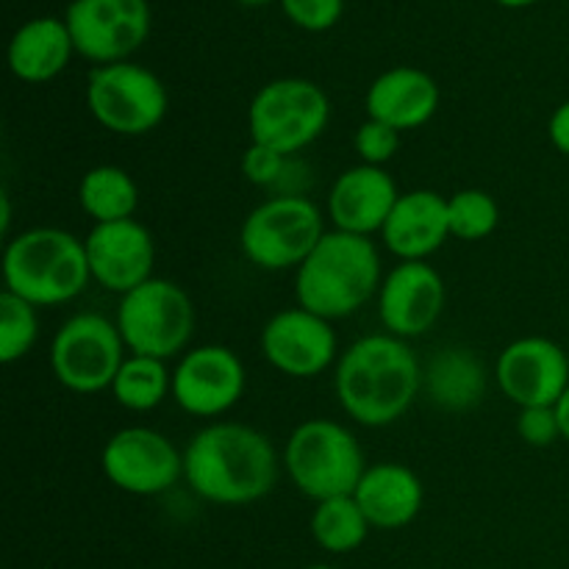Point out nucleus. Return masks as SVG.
Masks as SVG:
<instances>
[{"mask_svg":"<svg viewBox=\"0 0 569 569\" xmlns=\"http://www.w3.org/2000/svg\"><path fill=\"white\" fill-rule=\"evenodd\" d=\"M333 389L350 420L367 428H387L398 422L420 395V359L406 339L370 333L337 359Z\"/></svg>","mask_w":569,"mask_h":569,"instance_id":"nucleus-1","label":"nucleus"},{"mask_svg":"<svg viewBox=\"0 0 569 569\" xmlns=\"http://www.w3.org/2000/svg\"><path fill=\"white\" fill-rule=\"evenodd\" d=\"M183 478L217 506H248L272 492L278 456L270 439L242 422H211L183 450Z\"/></svg>","mask_w":569,"mask_h":569,"instance_id":"nucleus-2","label":"nucleus"},{"mask_svg":"<svg viewBox=\"0 0 569 569\" xmlns=\"http://www.w3.org/2000/svg\"><path fill=\"white\" fill-rule=\"evenodd\" d=\"M381 283V256L376 242L333 228L295 270V298L300 309L333 322L370 303Z\"/></svg>","mask_w":569,"mask_h":569,"instance_id":"nucleus-3","label":"nucleus"},{"mask_svg":"<svg viewBox=\"0 0 569 569\" xmlns=\"http://www.w3.org/2000/svg\"><path fill=\"white\" fill-rule=\"evenodd\" d=\"M6 292L31 306L76 300L92 281L87 244L61 228H31L9 239L3 250Z\"/></svg>","mask_w":569,"mask_h":569,"instance_id":"nucleus-4","label":"nucleus"},{"mask_svg":"<svg viewBox=\"0 0 569 569\" xmlns=\"http://www.w3.org/2000/svg\"><path fill=\"white\" fill-rule=\"evenodd\" d=\"M283 465L295 487L315 503L353 495L367 472L365 453L353 433L326 417L295 428L283 450Z\"/></svg>","mask_w":569,"mask_h":569,"instance_id":"nucleus-5","label":"nucleus"},{"mask_svg":"<svg viewBox=\"0 0 569 569\" xmlns=\"http://www.w3.org/2000/svg\"><path fill=\"white\" fill-rule=\"evenodd\" d=\"M326 237L320 206L300 194H272L242 222V253L261 270H298Z\"/></svg>","mask_w":569,"mask_h":569,"instance_id":"nucleus-6","label":"nucleus"},{"mask_svg":"<svg viewBox=\"0 0 569 569\" xmlns=\"http://www.w3.org/2000/svg\"><path fill=\"white\" fill-rule=\"evenodd\" d=\"M328 120H331V103L315 81L278 78L264 83L250 100V142L295 156L320 139Z\"/></svg>","mask_w":569,"mask_h":569,"instance_id":"nucleus-7","label":"nucleus"},{"mask_svg":"<svg viewBox=\"0 0 569 569\" xmlns=\"http://www.w3.org/2000/svg\"><path fill=\"white\" fill-rule=\"evenodd\" d=\"M117 328L131 353L167 361L183 353L192 339V298L176 281L150 278L133 292L122 295L120 309H117Z\"/></svg>","mask_w":569,"mask_h":569,"instance_id":"nucleus-8","label":"nucleus"},{"mask_svg":"<svg viewBox=\"0 0 569 569\" xmlns=\"http://www.w3.org/2000/svg\"><path fill=\"white\" fill-rule=\"evenodd\" d=\"M87 106L94 120L117 137H144L167 117V89L148 67L117 61L94 67L87 81Z\"/></svg>","mask_w":569,"mask_h":569,"instance_id":"nucleus-9","label":"nucleus"},{"mask_svg":"<svg viewBox=\"0 0 569 569\" xmlns=\"http://www.w3.org/2000/svg\"><path fill=\"white\" fill-rule=\"evenodd\" d=\"M126 359V339L117 322L94 311L70 317L50 342V370L61 387L76 395L111 389Z\"/></svg>","mask_w":569,"mask_h":569,"instance_id":"nucleus-10","label":"nucleus"},{"mask_svg":"<svg viewBox=\"0 0 569 569\" xmlns=\"http://www.w3.org/2000/svg\"><path fill=\"white\" fill-rule=\"evenodd\" d=\"M100 467L111 487L137 498H153L167 492L183 478V453L164 433L153 428H122L100 453Z\"/></svg>","mask_w":569,"mask_h":569,"instance_id":"nucleus-11","label":"nucleus"},{"mask_svg":"<svg viewBox=\"0 0 569 569\" xmlns=\"http://www.w3.org/2000/svg\"><path fill=\"white\" fill-rule=\"evenodd\" d=\"M64 22L76 53L103 67L126 61L148 39L150 9L144 0H72Z\"/></svg>","mask_w":569,"mask_h":569,"instance_id":"nucleus-12","label":"nucleus"},{"mask_svg":"<svg viewBox=\"0 0 569 569\" xmlns=\"http://www.w3.org/2000/svg\"><path fill=\"white\" fill-rule=\"evenodd\" d=\"M248 372L242 359L222 345H200L181 356L172 372V400L187 415L211 420L242 400Z\"/></svg>","mask_w":569,"mask_h":569,"instance_id":"nucleus-13","label":"nucleus"},{"mask_svg":"<svg viewBox=\"0 0 569 569\" xmlns=\"http://www.w3.org/2000/svg\"><path fill=\"white\" fill-rule=\"evenodd\" d=\"M498 389L520 409L556 406L569 389V356L548 337H522L495 361Z\"/></svg>","mask_w":569,"mask_h":569,"instance_id":"nucleus-14","label":"nucleus"},{"mask_svg":"<svg viewBox=\"0 0 569 569\" xmlns=\"http://www.w3.org/2000/svg\"><path fill=\"white\" fill-rule=\"evenodd\" d=\"M261 356L289 378H317L337 359V333L331 320L311 311L283 309L261 328Z\"/></svg>","mask_w":569,"mask_h":569,"instance_id":"nucleus-15","label":"nucleus"},{"mask_svg":"<svg viewBox=\"0 0 569 569\" xmlns=\"http://www.w3.org/2000/svg\"><path fill=\"white\" fill-rule=\"evenodd\" d=\"M448 303V287L428 261H400L378 289V315L387 333L417 339L431 331Z\"/></svg>","mask_w":569,"mask_h":569,"instance_id":"nucleus-16","label":"nucleus"},{"mask_svg":"<svg viewBox=\"0 0 569 569\" xmlns=\"http://www.w3.org/2000/svg\"><path fill=\"white\" fill-rule=\"evenodd\" d=\"M87 244L92 281L114 295H128L153 278L156 239L137 220L103 222L89 231Z\"/></svg>","mask_w":569,"mask_h":569,"instance_id":"nucleus-17","label":"nucleus"},{"mask_svg":"<svg viewBox=\"0 0 569 569\" xmlns=\"http://www.w3.org/2000/svg\"><path fill=\"white\" fill-rule=\"evenodd\" d=\"M398 198L395 178L383 167L356 164L333 181L328 194V217L337 231L372 237L383 231Z\"/></svg>","mask_w":569,"mask_h":569,"instance_id":"nucleus-18","label":"nucleus"},{"mask_svg":"<svg viewBox=\"0 0 569 569\" xmlns=\"http://www.w3.org/2000/svg\"><path fill=\"white\" fill-rule=\"evenodd\" d=\"M381 239L400 261H426L450 239L448 198L433 189L403 192L383 226Z\"/></svg>","mask_w":569,"mask_h":569,"instance_id":"nucleus-19","label":"nucleus"},{"mask_svg":"<svg viewBox=\"0 0 569 569\" xmlns=\"http://www.w3.org/2000/svg\"><path fill=\"white\" fill-rule=\"evenodd\" d=\"M437 81L417 67H392L367 89V117L387 122L395 131H415L431 122L439 109Z\"/></svg>","mask_w":569,"mask_h":569,"instance_id":"nucleus-20","label":"nucleus"},{"mask_svg":"<svg viewBox=\"0 0 569 569\" xmlns=\"http://www.w3.org/2000/svg\"><path fill=\"white\" fill-rule=\"evenodd\" d=\"M353 498L372 528L400 531V528L411 526L422 511L426 487H422L420 476L406 465L381 461V465L367 467Z\"/></svg>","mask_w":569,"mask_h":569,"instance_id":"nucleus-21","label":"nucleus"},{"mask_svg":"<svg viewBox=\"0 0 569 569\" xmlns=\"http://www.w3.org/2000/svg\"><path fill=\"white\" fill-rule=\"evenodd\" d=\"M72 53H76V44H72L67 22L56 17H39V20L26 22L11 37L9 67L20 81L44 83L64 72Z\"/></svg>","mask_w":569,"mask_h":569,"instance_id":"nucleus-22","label":"nucleus"},{"mask_svg":"<svg viewBox=\"0 0 569 569\" xmlns=\"http://www.w3.org/2000/svg\"><path fill=\"white\" fill-rule=\"evenodd\" d=\"M422 389L442 411H470L487 395V370L467 348H442L422 370Z\"/></svg>","mask_w":569,"mask_h":569,"instance_id":"nucleus-23","label":"nucleus"},{"mask_svg":"<svg viewBox=\"0 0 569 569\" xmlns=\"http://www.w3.org/2000/svg\"><path fill=\"white\" fill-rule=\"evenodd\" d=\"M78 203L83 214L94 220V226L133 220V211L139 206V187L122 167L100 164L83 172L78 183Z\"/></svg>","mask_w":569,"mask_h":569,"instance_id":"nucleus-24","label":"nucleus"},{"mask_svg":"<svg viewBox=\"0 0 569 569\" xmlns=\"http://www.w3.org/2000/svg\"><path fill=\"white\" fill-rule=\"evenodd\" d=\"M111 395L128 411H153L164 403L167 395H172V372L161 359L133 353L122 361Z\"/></svg>","mask_w":569,"mask_h":569,"instance_id":"nucleus-25","label":"nucleus"},{"mask_svg":"<svg viewBox=\"0 0 569 569\" xmlns=\"http://www.w3.org/2000/svg\"><path fill=\"white\" fill-rule=\"evenodd\" d=\"M370 520L365 517L353 495L320 500L311 515V537L328 553H350L365 545L370 533Z\"/></svg>","mask_w":569,"mask_h":569,"instance_id":"nucleus-26","label":"nucleus"},{"mask_svg":"<svg viewBox=\"0 0 569 569\" xmlns=\"http://www.w3.org/2000/svg\"><path fill=\"white\" fill-rule=\"evenodd\" d=\"M450 237L461 242H481L492 237L500 222L498 200L483 189H461L448 198Z\"/></svg>","mask_w":569,"mask_h":569,"instance_id":"nucleus-27","label":"nucleus"},{"mask_svg":"<svg viewBox=\"0 0 569 569\" xmlns=\"http://www.w3.org/2000/svg\"><path fill=\"white\" fill-rule=\"evenodd\" d=\"M37 339V306L3 289V295H0V361L14 365V361L26 359Z\"/></svg>","mask_w":569,"mask_h":569,"instance_id":"nucleus-28","label":"nucleus"},{"mask_svg":"<svg viewBox=\"0 0 569 569\" xmlns=\"http://www.w3.org/2000/svg\"><path fill=\"white\" fill-rule=\"evenodd\" d=\"M353 148L359 153L361 164L383 167L392 161L400 150V131H395L387 122H378L367 117L353 137Z\"/></svg>","mask_w":569,"mask_h":569,"instance_id":"nucleus-29","label":"nucleus"},{"mask_svg":"<svg viewBox=\"0 0 569 569\" xmlns=\"http://www.w3.org/2000/svg\"><path fill=\"white\" fill-rule=\"evenodd\" d=\"M292 156H283L278 150L264 148V144L250 142L248 150L242 153V176L248 178L250 183L264 189H276L281 183L283 172H287V164Z\"/></svg>","mask_w":569,"mask_h":569,"instance_id":"nucleus-30","label":"nucleus"},{"mask_svg":"<svg viewBox=\"0 0 569 569\" xmlns=\"http://www.w3.org/2000/svg\"><path fill=\"white\" fill-rule=\"evenodd\" d=\"M517 433L531 448H550L556 439H561L559 415L556 406H533V409H520L517 417Z\"/></svg>","mask_w":569,"mask_h":569,"instance_id":"nucleus-31","label":"nucleus"},{"mask_svg":"<svg viewBox=\"0 0 569 569\" xmlns=\"http://www.w3.org/2000/svg\"><path fill=\"white\" fill-rule=\"evenodd\" d=\"M281 6L295 26L306 31H326L342 17L345 0H281Z\"/></svg>","mask_w":569,"mask_h":569,"instance_id":"nucleus-32","label":"nucleus"},{"mask_svg":"<svg viewBox=\"0 0 569 569\" xmlns=\"http://www.w3.org/2000/svg\"><path fill=\"white\" fill-rule=\"evenodd\" d=\"M548 137H550V144H553L559 153L569 156V100H565V103L550 114Z\"/></svg>","mask_w":569,"mask_h":569,"instance_id":"nucleus-33","label":"nucleus"},{"mask_svg":"<svg viewBox=\"0 0 569 569\" xmlns=\"http://www.w3.org/2000/svg\"><path fill=\"white\" fill-rule=\"evenodd\" d=\"M556 415H559V428H561V439L569 442V389L565 392V398L556 403Z\"/></svg>","mask_w":569,"mask_h":569,"instance_id":"nucleus-34","label":"nucleus"},{"mask_svg":"<svg viewBox=\"0 0 569 569\" xmlns=\"http://www.w3.org/2000/svg\"><path fill=\"white\" fill-rule=\"evenodd\" d=\"M495 3L509 6V9H522V6H531V3H537V0H495Z\"/></svg>","mask_w":569,"mask_h":569,"instance_id":"nucleus-35","label":"nucleus"},{"mask_svg":"<svg viewBox=\"0 0 569 569\" xmlns=\"http://www.w3.org/2000/svg\"><path fill=\"white\" fill-rule=\"evenodd\" d=\"M239 3H248V6H259V3H267V0H239Z\"/></svg>","mask_w":569,"mask_h":569,"instance_id":"nucleus-36","label":"nucleus"},{"mask_svg":"<svg viewBox=\"0 0 569 569\" xmlns=\"http://www.w3.org/2000/svg\"><path fill=\"white\" fill-rule=\"evenodd\" d=\"M306 569H337V567H328V565H315V567H306Z\"/></svg>","mask_w":569,"mask_h":569,"instance_id":"nucleus-37","label":"nucleus"}]
</instances>
